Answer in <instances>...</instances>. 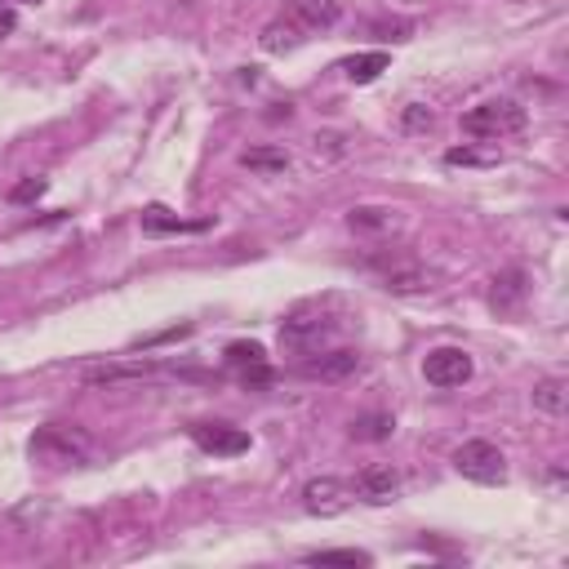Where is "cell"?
Masks as SVG:
<instances>
[{
	"instance_id": "1",
	"label": "cell",
	"mask_w": 569,
	"mask_h": 569,
	"mask_svg": "<svg viewBox=\"0 0 569 569\" xmlns=\"http://www.w3.org/2000/svg\"><path fill=\"white\" fill-rule=\"evenodd\" d=\"M338 19H343V6H338V0H289V6L263 28L259 45L267 54H285V50H298L311 36L329 32Z\"/></svg>"
},
{
	"instance_id": "2",
	"label": "cell",
	"mask_w": 569,
	"mask_h": 569,
	"mask_svg": "<svg viewBox=\"0 0 569 569\" xmlns=\"http://www.w3.org/2000/svg\"><path fill=\"white\" fill-rule=\"evenodd\" d=\"M32 459L45 463V468H80L89 459V440L80 427H67V423H50L32 436Z\"/></svg>"
},
{
	"instance_id": "3",
	"label": "cell",
	"mask_w": 569,
	"mask_h": 569,
	"mask_svg": "<svg viewBox=\"0 0 569 569\" xmlns=\"http://www.w3.org/2000/svg\"><path fill=\"white\" fill-rule=\"evenodd\" d=\"M463 130L477 134V139H512L525 130V107L512 102V98H490V102H477L468 117H463Z\"/></svg>"
},
{
	"instance_id": "4",
	"label": "cell",
	"mask_w": 569,
	"mask_h": 569,
	"mask_svg": "<svg viewBox=\"0 0 569 569\" xmlns=\"http://www.w3.org/2000/svg\"><path fill=\"white\" fill-rule=\"evenodd\" d=\"M453 468H459V477L477 481V485H503L507 481V459L503 449L494 440H468L453 449Z\"/></svg>"
},
{
	"instance_id": "5",
	"label": "cell",
	"mask_w": 569,
	"mask_h": 569,
	"mask_svg": "<svg viewBox=\"0 0 569 569\" xmlns=\"http://www.w3.org/2000/svg\"><path fill=\"white\" fill-rule=\"evenodd\" d=\"M338 333V320H329V316H289L285 325H281V348H289V352H298V357H311V352H320L329 338Z\"/></svg>"
},
{
	"instance_id": "6",
	"label": "cell",
	"mask_w": 569,
	"mask_h": 569,
	"mask_svg": "<svg viewBox=\"0 0 569 569\" xmlns=\"http://www.w3.org/2000/svg\"><path fill=\"white\" fill-rule=\"evenodd\" d=\"M472 370L477 365H472V357L463 348H431L423 357V379L431 387H463L472 379Z\"/></svg>"
},
{
	"instance_id": "7",
	"label": "cell",
	"mask_w": 569,
	"mask_h": 569,
	"mask_svg": "<svg viewBox=\"0 0 569 569\" xmlns=\"http://www.w3.org/2000/svg\"><path fill=\"white\" fill-rule=\"evenodd\" d=\"M192 440L205 453H218V459H237V453L250 449V431H241L232 423H192Z\"/></svg>"
},
{
	"instance_id": "8",
	"label": "cell",
	"mask_w": 569,
	"mask_h": 569,
	"mask_svg": "<svg viewBox=\"0 0 569 569\" xmlns=\"http://www.w3.org/2000/svg\"><path fill=\"white\" fill-rule=\"evenodd\" d=\"M348 503H352V485L348 481L320 477V481H307L303 485V507L311 516H338V512H348Z\"/></svg>"
},
{
	"instance_id": "9",
	"label": "cell",
	"mask_w": 569,
	"mask_h": 569,
	"mask_svg": "<svg viewBox=\"0 0 569 569\" xmlns=\"http://www.w3.org/2000/svg\"><path fill=\"white\" fill-rule=\"evenodd\" d=\"M396 490H401V477H396V468H387V463H370V468H361L357 481H352V499H365V503H392Z\"/></svg>"
},
{
	"instance_id": "10",
	"label": "cell",
	"mask_w": 569,
	"mask_h": 569,
	"mask_svg": "<svg viewBox=\"0 0 569 569\" xmlns=\"http://www.w3.org/2000/svg\"><path fill=\"white\" fill-rule=\"evenodd\" d=\"M357 365H361V357L352 352V348H333V352H311V361H303V374L307 379H348V374H357Z\"/></svg>"
},
{
	"instance_id": "11",
	"label": "cell",
	"mask_w": 569,
	"mask_h": 569,
	"mask_svg": "<svg viewBox=\"0 0 569 569\" xmlns=\"http://www.w3.org/2000/svg\"><path fill=\"white\" fill-rule=\"evenodd\" d=\"M227 365L241 370V374H245V383H254V387H263V383L272 379L263 343H232V348H227Z\"/></svg>"
},
{
	"instance_id": "12",
	"label": "cell",
	"mask_w": 569,
	"mask_h": 569,
	"mask_svg": "<svg viewBox=\"0 0 569 569\" xmlns=\"http://www.w3.org/2000/svg\"><path fill=\"white\" fill-rule=\"evenodd\" d=\"M205 218H178V214H169L165 205H147L143 209V232L147 237H174V232H205Z\"/></svg>"
},
{
	"instance_id": "13",
	"label": "cell",
	"mask_w": 569,
	"mask_h": 569,
	"mask_svg": "<svg viewBox=\"0 0 569 569\" xmlns=\"http://www.w3.org/2000/svg\"><path fill=\"white\" fill-rule=\"evenodd\" d=\"M525 294H529V285H525V272H503V276H494V285H490V307L499 311V316H512V311H521V303H525Z\"/></svg>"
},
{
	"instance_id": "14",
	"label": "cell",
	"mask_w": 569,
	"mask_h": 569,
	"mask_svg": "<svg viewBox=\"0 0 569 569\" xmlns=\"http://www.w3.org/2000/svg\"><path fill=\"white\" fill-rule=\"evenodd\" d=\"M348 222L357 227V232H392L401 218H396V209H387V205H357V209L348 214Z\"/></svg>"
},
{
	"instance_id": "15",
	"label": "cell",
	"mask_w": 569,
	"mask_h": 569,
	"mask_svg": "<svg viewBox=\"0 0 569 569\" xmlns=\"http://www.w3.org/2000/svg\"><path fill=\"white\" fill-rule=\"evenodd\" d=\"M152 374H156L152 365H98V370H85V383L111 387V383H134V379H152Z\"/></svg>"
},
{
	"instance_id": "16",
	"label": "cell",
	"mask_w": 569,
	"mask_h": 569,
	"mask_svg": "<svg viewBox=\"0 0 569 569\" xmlns=\"http://www.w3.org/2000/svg\"><path fill=\"white\" fill-rule=\"evenodd\" d=\"M338 72H343L352 85H370V80H379V72H387V54H383V50H374V54H357V58H348Z\"/></svg>"
},
{
	"instance_id": "17",
	"label": "cell",
	"mask_w": 569,
	"mask_h": 569,
	"mask_svg": "<svg viewBox=\"0 0 569 569\" xmlns=\"http://www.w3.org/2000/svg\"><path fill=\"white\" fill-rule=\"evenodd\" d=\"M565 405H569V392H565V383H560V379H538V383H534V409H543V414L560 418V414H565Z\"/></svg>"
},
{
	"instance_id": "18",
	"label": "cell",
	"mask_w": 569,
	"mask_h": 569,
	"mask_svg": "<svg viewBox=\"0 0 569 569\" xmlns=\"http://www.w3.org/2000/svg\"><path fill=\"white\" fill-rule=\"evenodd\" d=\"M392 431H396L392 414H365V418L352 423V436H357V440H387Z\"/></svg>"
},
{
	"instance_id": "19",
	"label": "cell",
	"mask_w": 569,
	"mask_h": 569,
	"mask_svg": "<svg viewBox=\"0 0 569 569\" xmlns=\"http://www.w3.org/2000/svg\"><path fill=\"white\" fill-rule=\"evenodd\" d=\"M307 565H370V556L352 547H329V551H307Z\"/></svg>"
},
{
	"instance_id": "20",
	"label": "cell",
	"mask_w": 569,
	"mask_h": 569,
	"mask_svg": "<svg viewBox=\"0 0 569 569\" xmlns=\"http://www.w3.org/2000/svg\"><path fill=\"white\" fill-rule=\"evenodd\" d=\"M423 285H427V276H423V272H414V267L387 272V289H396V294H414V289H423Z\"/></svg>"
},
{
	"instance_id": "21",
	"label": "cell",
	"mask_w": 569,
	"mask_h": 569,
	"mask_svg": "<svg viewBox=\"0 0 569 569\" xmlns=\"http://www.w3.org/2000/svg\"><path fill=\"white\" fill-rule=\"evenodd\" d=\"M401 121H405V130H409V134H423V130H431V125H436V117H431L427 107H418V102H409V107H405V117H401Z\"/></svg>"
},
{
	"instance_id": "22",
	"label": "cell",
	"mask_w": 569,
	"mask_h": 569,
	"mask_svg": "<svg viewBox=\"0 0 569 569\" xmlns=\"http://www.w3.org/2000/svg\"><path fill=\"white\" fill-rule=\"evenodd\" d=\"M245 165H250V169H285V165H289V156H285V152H267V147H263V152H245Z\"/></svg>"
},
{
	"instance_id": "23",
	"label": "cell",
	"mask_w": 569,
	"mask_h": 569,
	"mask_svg": "<svg viewBox=\"0 0 569 569\" xmlns=\"http://www.w3.org/2000/svg\"><path fill=\"white\" fill-rule=\"evenodd\" d=\"M41 192H45V178H28V183H19V187L10 192V200H14V205H23V200H36Z\"/></svg>"
},
{
	"instance_id": "24",
	"label": "cell",
	"mask_w": 569,
	"mask_h": 569,
	"mask_svg": "<svg viewBox=\"0 0 569 569\" xmlns=\"http://www.w3.org/2000/svg\"><path fill=\"white\" fill-rule=\"evenodd\" d=\"M445 161H449V165H490V156L468 152V147H453V152H445Z\"/></svg>"
},
{
	"instance_id": "25",
	"label": "cell",
	"mask_w": 569,
	"mask_h": 569,
	"mask_svg": "<svg viewBox=\"0 0 569 569\" xmlns=\"http://www.w3.org/2000/svg\"><path fill=\"white\" fill-rule=\"evenodd\" d=\"M14 23H19V19H14V10H0V41H6V36L14 32Z\"/></svg>"
},
{
	"instance_id": "26",
	"label": "cell",
	"mask_w": 569,
	"mask_h": 569,
	"mask_svg": "<svg viewBox=\"0 0 569 569\" xmlns=\"http://www.w3.org/2000/svg\"><path fill=\"white\" fill-rule=\"evenodd\" d=\"M19 6H41V0H19Z\"/></svg>"
}]
</instances>
